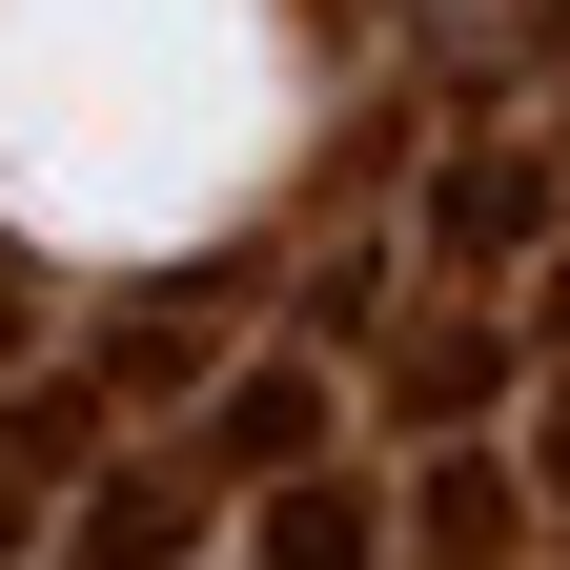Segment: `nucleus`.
<instances>
[{
	"label": "nucleus",
	"mask_w": 570,
	"mask_h": 570,
	"mask_svg": "<svg viewBox=\"0 0 570 570\" xmlns=\"http://www.w3.org/2000/svg\"><path fill=\"white\" fill-rule=\"evenodd\" d=\"M510 245H550V164L530 142H469V164L428 184V265H510Z\"/></svg>",
	"instance_id": "obj_1"
},
{
	"label": "nucleus",
	"mask_w": 570,
	"mask_h": 570,
	"mask_svg": "<svg viewBox=\"0 0 570 570\" xmlns=\"http://www.w3.org/2000/svg\"><path fill=\"white\" fill-rule=\"evenodd\" d=\"M367 550H387V510H367L346 469H306V489L265 510V570H367Z\"/></svg>",
	"instance_id": "obj_2"
},
{
	"label": "nucleus",
	"mask_w": 570,
	"mask_h": 570,
	"mask_svg": "<svg viewBox=\"0 0 570 570\" xmlns=\"http://www.w3.org/2000/svg\"><path fill=\"white\" fill-rule=\"evenodd\" d=\"M306 428H326V387H306V367H265V387H225L204 469H306Z\"/></svg>",
	"instance_id": "obj_3"
},
{
	"label": "nucleus",
	"mask_w": 570,
	"mask_h": 570,
	"mask_svg": "<svg viewBox=\"0 0 570 570\" xmlns=\"http://www.w3.org/2000/svg\"><path fill=\"white\" fill-rule=\"evenodd\" d=\"M550 489H570V407H550Z\"/></svg>",
	"instance_id": "obj_4"
}]
</instances>
